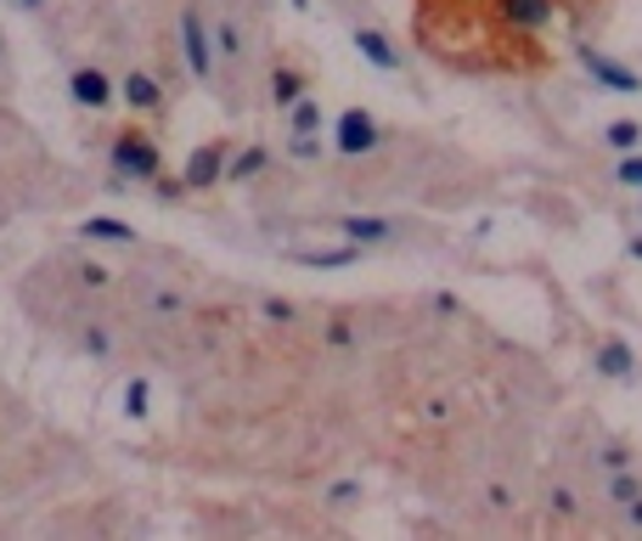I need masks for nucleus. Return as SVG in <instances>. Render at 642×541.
Wrapping results in <instances>:
<instances>
[{"instance_id":"obj_1","label":"nucleus","mask_w":642,"mask_h":541,"mask_svg":"<svg viewBox=\"0 0 642 541\" xmlns=\"http://www.w3.org/2000/svg\"><path fill=\"white\" fill-rule=\"evenodd\" d=\"M113 159H119L124 175H159V147L141 141V136H130V130L113 141Z\"/></svg>"},{"instance_id":"obj_2","label":"nucleus","mask_w":642,"mask_h":541,"mask_svg":"<svg viewBox=\"0 0 642 541\" xmlns=\"http://www.w3.org/2000/svg\"><path fill=\"white\" fill-rule=\"evenodd\" d=\"M338 141H344V153H367V147H372V119L361 108H350L338 119Z\"/></svg>"},{"instance_id":"obj_3","label":"nucleus","mask_w":642,"mask_h":541,"mask_svg":"<svg viewBox=\"0 0 642 541\" xmlns=\"http://www.w3.org/2000/svg\"><path fill=\"white\" fill-rule=\"evenodd\" d=\"M186 63H192V74H197V79L209 74V45H204V23H197L192 12H186Z\"/></svg>"},{"instance_id":"obj_4","label":"nucleus","mask_w":642,"mask_h":541,"mask_svg":"<svg viewBox=\"0 0 642 541\" xmlns=\"http://www.w3.org/2000/svg\"><path fill=\"white\" fill-rule=\"evenodd\" d=\"M74 96H79L85 108H102V102H108V79L85 68V74H74Z\"/></svg>"},{"instance_id":"obj_5","label":"nucleus","mask_w":642,"mask_h":541,"mask_svg":"<svg viewBox=\"0 0 642 541\" xmlns=\"http://www.w3.org/2000/svg\"><path fill=\"white\" fill-rule=\"evenodd\" d=\"M580 63H586V68H591V74H598V79H609V85H614V90H636V79H631V74H625V68H614V63H603V57H598V52H580Z\"/></svg>"},{"instance_id":"obj_6","label":"nucleus","mask_w":642,"mask_h":541,"mask_svg":"<svg viewBox=\"0 0 642 541\" xmlns=\"http://www.w3.org/2000/svg\"><path fill=\"white\" fill-rule=\"evenodd\" d=\"M124 96H130V108H153L159 102V85L146 79V74H130L124 79Z\"/></svg>"},{"instance_id":"obj_7","label":"nucleus","mask_w":642,"mask_h":541,"mask_svg":"<svg viewBox=\"0 0 642 541\" xmlns=\"http://www.w3.org/2000/svg\"><path fill=\"white\" fill-rule=\"evenodd\" d=\"M215 170H220V147H204V153L192 159V186H209Z\"/></svg>"},{"instance_id":"obj_8","label":"nucleus","mask_w":642,"mask_h":541,"mask_svg":"<svg viewBox=\"0 0 642 541\" xmlns=\"http://www.w3.org/2000/svg\"><path fill=\"white\" fill-rule=\"evenodd\" d=\"M361 52H367L372 63H383V68H394V52H389V45H383L378 34H361Z\"/></svg>"},{"instance_id":"obj_9","label":"nucleus","mask_w":642,"mask_h":541,"mask_svg":"<svg viewBox=\"0 0 642 541\" xmlns=\"http://www.w3.org/2000/svg\"><path fill=\"white\" fill-rule=\"evenodd\" d=\"M85 231H90V237H130V226H124V220H90Z\"/></svg>"},{"instance_id":"obj_10","label":"nucleus","mask_w":642,"mask_h":541,"mask_svg":"<svg viewBox=\"0 0 642 541\" xmlns=\"http://www.w3.org/2000/svg\"><path fill=\"white\" fill-rule=\"evenodd\" d=\"M293 96H300V74H282L276 79V102H293Z\"/></svg>"},{"instance_id":"obj_11","label":"nucleus","mask_w":642,"mask_h":541,"mask_svg":"<svg viewBox=\"0 0 642 541\" xmlns=\"http://www.w3.org/2000/svg\"><path fill=\"white\" fill-rule=\"evenodd\" d=\"M344 231H350V237H383L378 220H344Z\"/></svg>"},{"instance_id":"obj_12","label":"nucleus","mask_w":642,"mask_h":541,"mask_svg":"<svg viewBox=\"0 0 642 541\" xmlns=\"http://www.w3.org/2000/svg\"><path fill=\"white\" fill-rule=\"evenodd\" d=\"M631 361H625V350H620V344H609V350H603V372H625Z\"/></svg>"},{"instance_id":"obj_13","label":"nucleus","mask_w":642,"mask_h":541,"mask_svg":"<svg viewBox=\"0 0 642 541\" xmlns=\"http://www.w3.org/2000/svg\"><path fill=\"white\" fill-rule=\"evenodd\" d=\"M636 136H642L636 125H614V130H609V141H614V147H636Z\"/></svg>"},{"instance_id":"obj_14","label":"nucleus","mask_w":642,"mask_h":541,"mask_svg":"<svg viewBox=\"0 0 642 541\" xmlns=\"http://www.w3.org/2000/svg\"><path fill=\"white\" fill-rule=\"evenodd\" d=\"M260 164H265V153H242V164H237V170H231V181H237V175H254V170H260Z\"/></svg>"},{"instance_id":"obj_15","label":"nucleus","mask_w":642,"mask_h":541,"mask_svg":"<svg viewBox=\"0 0 642 541\" xmlns=\"http://www.w3.org/2000/svg\"><path fill=\"white\" fill-rule=\"evenodd\" d=\"M620 181H631V186H642V159H631V164L620 170Z\"/></svg>"}]
</instances>
